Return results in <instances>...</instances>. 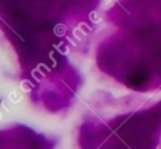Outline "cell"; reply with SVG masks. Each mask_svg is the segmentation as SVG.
I'll return each instance as SVG.
<instances>
[{
	"instance_id": "obj_1",
	"label": "cell",
	"mask_w": 161,
	"mask_h": 149,
	"mask_svg": "<svg viewBox=\"0 0 161 149\" xmlns=\"http://www.w3.org/2000/svg\"><path fill=\"white\" fill-rule=\"evenodd\" d=\"M146 79H147V77H146V73L137 72L130 77V83H131V86H140L142 83L146 82Z\"/></svg>"
}]
</instances>
